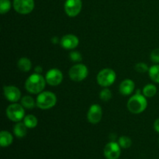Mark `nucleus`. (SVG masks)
<instances>
[{
  "label": "nucleus",
  "mask_w": 159,
  "mask_h": 159,
  "mask_svg": "<svg viewBox=\"0 0 159 159\" xmlns=\"http://www.w3.org/2000/svg\"><path fill=\"white\" fill-rule=\"evenodd\" d=\"M154 129L157 133L159 134V118L154 122Z\"/></svg>",
  "instance_id": "nucleus-28"
},
{
  "label": "nucleus",
  "mask_w": 159,
  "mask_h": 159,
  "mask_svg": "<svg viewBox=\"0 0 159 159\" xmlns=\"http://www.w3.org/2000/svg\"><path fill=\"white\" fill-rule=\"evenodd\" d=\"M157 87L153 84H148L143 88L142 94L146 98H152L156 95Z\"/></svg>",
  "instance_id": "nucleus-18"
},
{
  "label": "nucleus",
  "mask_w": 159,
  "mask_h": 159,
  "mask_svg": "<svg viewBox=\"0 0 159 159\" xmlns=\"http://www.w3.org/2000/svg\"><path fill=\"white\" fill-rule=\"evenodd\" d=\"M34 71L35 73H37V74H41L42 71H43V68H42L41 66H36L35 68H34Z\"/></svg>",
  "instance_id": "nucleus-29"
},
{
  "label": "nucleus",
  "mask_w": 159,
  "mask_h": 159,
  "mask_svg": "<svg viewBox=\"0 0 159 159\" xmlns=\"http://www.w3.org/2000/svg\"><path fill=\"white\" fill-rule=\"evenodd\" d=\"M23 123L28 129H34L37 126L38 120L34 115L29 114L27 116H25L24 119H23Z\"/></svg>",
  "instance_id": "nucleus-20"
},
{
  "label": "nucleus",
  "mask_w": 159,
  "mask_h": 159,
  "mask_svg": "<svg viewBox=\"0 0 159 159\" xmlns=\"http://www.w3.org/2000/svg\"><path fill=\"white\" fill-rule=\"evenodd\" d=\"M60 41L61 40H59L58 37H54L51 38V42H52L54 44H57V43H60Z\"/></svg>",
  "instance_id": "nucleus-30"
},
{
  "label": "nucleus",
  "mask_w": 159,
  "mask_h": 159,
  "mask_svg": "<svg viewBox=\"0 0 159 159\" xmlns=\"http://www.w3.org/2000/svg\"><path fill=\"white\" fill-rule=\"evenodd\" d=\"M135 89V84L131 79H125L123 81L119 86V91L123 96H130L133 93Z\"/></svg>",
  "instance_id": "nucleus-14"
},
{
  "label": "nucleus",
  "mask_w": 159,
  "mask_h": 159,
  "mask_svg": "<svg viewBox=\"0 0 159 159\" xmlns=\"http://www.w3.org/2000/svg\"><path fill=\"white\" fill-rule=\"evenodd\" d=\"M116 79V72L111 68H104L97 75L96 81L100 86L108 88L113 85Z\"/></svg>",
  "instance_id": "nucleus-4"
},
{
  "label": "nucleus",
  "mask_w": 159,
  "mask_h": 159,
  "mask_svg": "<svg viewBox=\"0 0 159 159\" xmlns=\"http://www.w3.org/2000/svg\"><path fill=\"white\" fill-rule=\"evenodd\" d=\"M102 116V107L98 104H93L87 113V119L92 124H97L100 122Z\"/></svg>",
  "instance_id": "nucleus-11"
},
{
  "label": "nucleus",
  "mask_w": 159,
  "mask_h": 159,
  "mask_svg": "<svg viewBox=\"0 0 159 159\" xmlns=\"http://www.w3.org/2000/svg\"><path fill=\"white\" fill-rule=\"evenodd\" d=\"M118 144H120V148H129L131 146L132 141L130 138L127 136H121L120 137L119 140H118Z\"/></svg>",
  "instance_id": "nucleus-22"
},
{
  "label": "nucleus",
  "mask_w": 159,
  "mask_h": 159,
  "mask_svg": "<svg viewBox=\"0 0 159 159\" xmlns=\"http://www.w3.org/2000/svg\"><path fill=\"white\" fill-rule=\"evenodd\" d=\"M89 74L88 68L85 65L78 63L73 65L68 71L70 79L74 82H82L86 79Z\"/></svg>",
  "instance_id": "nucleus-6"
},
{
  "label": "nucleus",
  "mask_w": 159,
  "mask_h": 159,
  "mask_svg": "<svg viewBox=\"0 0 159 159\" xmlns=\"http://www.w3.org/2000/svg\"><path fill=\"white\" fill-rule=\"evenodd\" d=\"M158 143H159V138H158Z\"/></svg>",
  "instance_id": "nucleus-31"
},
{
  "label": "nucleus",
  "mask_w": 159,
  "mask_h": 159,
  "mask_svg": "<svg viewBox=\"0 0 159 159\" xmlns=\"http://www.w3.org/2000/svg\"><path fill=\"white\" fill-rule=\"evenodd\" d=\"M13 141V137L12 134L6 130H2L0 133V145L2 148L9 147Z\"/></svg>",
  "instance_id": "nucleus-15"
},
{
  "label": "nucleus",
  "mask_w": 159,
  "mask_h": 159,
  "mask_svg": "<svg viewBox=\"0 0 159 159\" xmlns=\"http://www.w3.org/2000/svg\"><path fill=\"white\" fill-rule=\"evenodd\" d=\"M103 154L107 159H118L121 154L120 146L115 141H110L104 148Z\"/></svg>",
  "instance_id": "nucleus-10"
},
{
  "label": "nucleus",
  "mask_w": 159,
  "mask_h": 159,
  "mask_svg": "<svg viewBox=\"0 0 159 159\" xmlns=\"http://www.w3.org/2000/svg\"><path fill=\"white\" fill-rule=\"evenodd\" d=\"M149 77L155 83H159V65H152L148 70Z\"/></svg>",
  "instance_id": "nucleus-21"
},
{
  "label": "nucleus",
  "mask_w": 159,
  "mask_h": 159,
  "mask_svg": "<svg viewBox=\"0 0 159 159\" xmlns=\"http://www.w3.org/2000/svg\"><path fill=\"white\" fill-rule=\"evenodd\" d=\"M11 2L9 0H0V12L1 14H6L10 10Z\"/></svg>",
  "instance_id": "nucleus-23"
},
{
  "label": "nucleus",
  "mask_w": 159,
  "mask_h": 159,
  "mask_svg": "<svg viewBox=\"0 0 159 159\" xmlns=\"http://www.w3.org/2000/svg\"><path fill=\"white\" fill-rule=\"evenodd\" d=\"M150 58L152 62L155 64H159V48H155L152 51Z\"/></svg>",
  "instance_id": "nucleus-27"
},
{
  "label": "nucleus",
  "mask_w": 159,
  "mask_h": 159,
  "mask_svg": "<svg viewBox=\"0 0 159 159\" xmlns=\"http://www.w3.org/2000/svg\"><path fill=\"white\" fill-rule=\"evenodd\" d=\"M148 107L147 98L142 94L139 89L136 94L132 96L127 102V109L134 114H139L143 113Z\"/></svg>",
  "instance_id": "nucleus-2"
},
{
  "label": "nucleus",
  "mask_w": 159,
  "mask_h": 159,
  "mask_svg": "<svg viewBox=\"0 0 159 159\" xmlns=\"http://www.w3.org/2000/svg\"><path fill=\"white\" fill-rule=\"evenodd\" d=\"M45 79L48 85L51 86H57L63 81V74L57 68H52L46 73Z\"/></svg>",
  "instance_id": "nucleus-9"
},
{
  "label": "nucleus",
  "mask_w": 159,
  "mask_h": 159,
  "mask_svg": "<svg viewBox=\"0 0 159 159\" xmlns=\"http://www.w3.org/2000/svg\"><path fill=\"white\" fill-rule=\"evenodd\" d=\"M99 98L104 102L110 100L112 98V93L108 88H104L99 93Z\"/></svg>",
  "instance_id": "nucleus-24"
},
{
  "label": "nucleus",
  "mask_w": 159,
  "mask_h": 159,
  "mask_svg": "<svg viewBox=\"0 0 159 159\" xmlns=\"http://www.w3.org/2000/svg\"><path fill=\"white\" fill-rule=\"evenodd\" d=\"M24 109L21 104L13 102L6 109V116L12 122H20L25 117Z\"/></svg>",
  "instance_id": "nucleus-5"
},
{
  "label": "nucleus",
  "mask_w": 159,
  "mask_h": 159,
  "mask_svg": "<svg viewBox=\"0 0 159 159\" xmlns=\"http://www.w3.org/2000/svg\"><path fill=\"white\" fill-rule=\"evenodd\" d=\"M79 40L74 34H66L61 39L60 44L64 49L73 50L79 46Z\"/></svg>",
  "instance_id": "nucleus-13"
},
{
  "label": "nucleus",
  "mask_w": 159,
  "mask_h": 159,
  "mask_svg": "<svg viewBox=\"0 0 159 159\" xmlns=\"http://www.w3.org/2000/svg\"><path fill=\"white\" fill-rule=\"evenodd\" d=\"M17 67L21 71L28 72L30 71L31 68H32V63L28 57H23L19 59L18 62H17Z\"/></svg>",
  "instance_id": "nucleus-17"
},
{
  "label": "nucleus",
  "mask_w": 159,
  "mask_h": 159,
  "mask_svg": "<svg viewBox=\"0 0 159 159\" xmlns=\"http://www.w3.org/2000/svg\"><path fill=\"white\" fill-rule=\"evenodd\" d=\"M27 127L25 125L24 123L17 122L16 125L14 126L13 133L16 138H23L27 134Z\"/></svg>",
  "instance_id": "nucleus-16"
},
{
  "label": "nucleus",
  "mask_w": 159,
  "mask_h": 159,
  "mask_svg": "<svg viewBox=\"0 0 159 159\" xmlns=\"http://www.w3.org/2000/svg\"><path fill=\"white\" fill-rule=\"evenodd\" d=\"M36 103L37 107L40 110H49L57 103V96L51 92H42L37 96Z\"/></svg>",
  "instance_id": "nucleus-3"
},
{
  "label": "nucleus",
  "mask_w": 159,
  "mask_h": 159,
  "mask_svg": "<svg viewBox=\"0 0 159 159\" xmlns=\"http://www.w3.org/2000/svg\"><path fill=\"white\" fill-rule=\"evenodd\" d=\"M3 93L8 101L11 102H16L21 99V92L15 85H6L3 88Z\"/></svg>",
  "instance_id": "nucleus-12"
},
{
  "label": "nucleus",
  "mask_w": 159,
  "mask_h": 159,
  "mask_svg": "<svg viewBox=\"0 0 159 159\" xmlns=\"http://www.w3.org/2000/svg\"><path fill=\"white\" fill-rule=\"evenodd\" d=\"M135 70L138 71V73H145L148 71L149 68L147 64L143 63V62H140L135 65Z\"/></svg>",
  "instance_id": "nucleus-26"
},
{
  "label": "nucleus",
  "mask_w": 159,
  "mask_h": 159,
  "mask_svg": "<svg viewBox=\"0 0 159 159\" xmlns=\"http://www.w3.org/2000/svg\"><path fill=\"white\" fill-rule=\"evenodd\" d=\"M13 8L15 11L22 15L29 14L34 9V0H14Z\"/></svg>",
  "instance_id": "nucleus-7"
},
{
  "label": "nucleus",
  "mask_w": 159,
  "mask_h": 159,
  "mask_svg": "<svg viewBox=\"0 0 159 159\" xmlns=\"http://www.w3.org/2000/svg\"><path fill=\"white\" fill-rule=\"evenodd\" d=\"M46 79L41 74L34 73L30 75L25 82V89L31 94H40L46 86Z\"/></svg>",
  "instance_id": "nucleus-1"
},
{
  "label": "nucleus",
  "mask_w": 159,
  "mask_h": 159,
  "mask_svg": "<svg viewBox=\"0 0 159 159\" xmlns=\"http://www.w3.org/2000/svg\"><path fill=\"white\" fill-rule=\"evenodd\" d=\"M69 57L71 60V61L75 62V63H79V62L82 60V57L81 53L76 51H71L69 54Z\"/></svg>",
  "instance_id": "nucleus-25"
},
{
  "label": "nucleus",
  "mask_w": 159,
  "mask_h": 159,
  "mask_svg": "<svg viewBox=\"0 0 159 159\" xmlns=\"http://www.w3.org/2000/svg\"><path fill=\"white\" fill-rule=\"evenodd\" d=\"M21 104L25 109L31 110L34 109L37 106L36 101L34 100V98L30 96H25L23 98H21Z\"/></svg>",
  "instance_id": "nucleus-19"
},
{
  "label": "nucleus",
  "mask_w": 159,
  "mask_h": 159,
  "mask_svg": "<svg viewBox=\"0 0 159 159\" xmlns=\"http://www.w3.org/2000/svg\"><path fill=\"white\" fill-rule=\"evenodd\" d=\"M82 8V0H66L65 3V13L69 17L77 16L80 13Z\"/></svg>",
  "instance_id": "nucleus-8"
}]
</instances>
